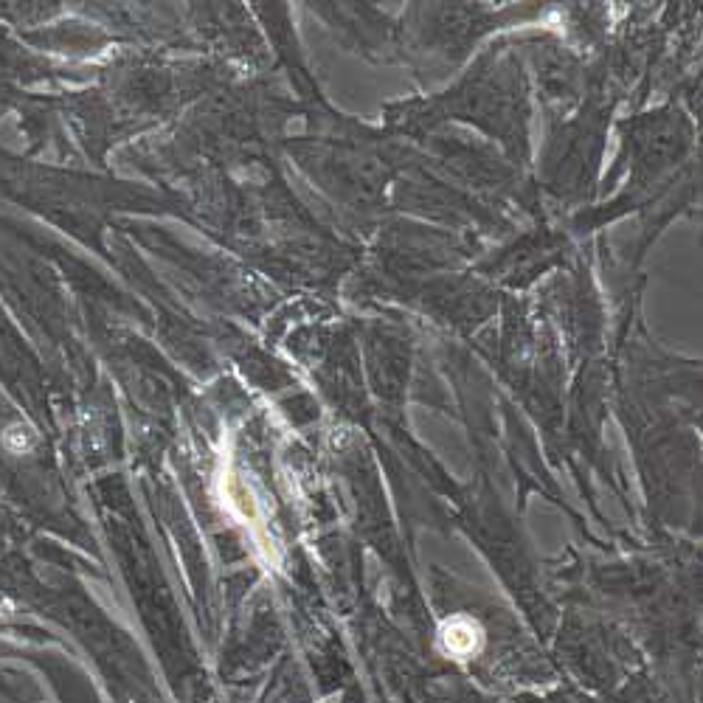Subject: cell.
Returning a JSON list of instances; mask_svg holds the SVG:
<instances>
[{"label": "cell", "mask_w": 703, "mask_h": 703, "mask_svg": "<svg viewBox=\"0 0 703 703\" xmlns=\"http://www.w3.org/2000/svg\"><path fill=\"white\" fill-rule=\"evenodd\" d=\"M445 644H448L450 653H459V656H464V653H473V647H476V633H473V628H470V625L450 628L448 633H445Z\"/></svg>", "instance_id": "cell-1"}]
</instances>
